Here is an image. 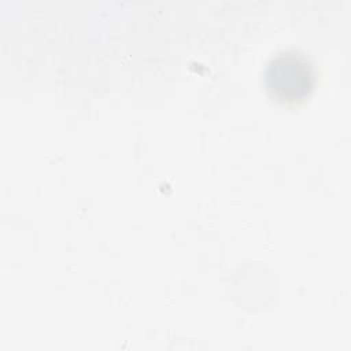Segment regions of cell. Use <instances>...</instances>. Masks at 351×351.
<instances>
[{"label": "cell", "instance_id": "1", "mask_svg": "<svg viewBox=\"0 0 351 351\" xmlns=\"http://www.w3.org/2000/svg\"><path fill=\"white\" fill-rule=\"evenodd\" d=\"M270 71L284 77L287 75V78L271 80L273 84L270 85L273 89L281 90V95L284 97H296L299 89H304L308 86V71L306 63L298 60L293 56L280 58L277 62H274L273 66H270Z\"/></svg>", "mask_w": 351, "mask_h": 351}]
</instances>
